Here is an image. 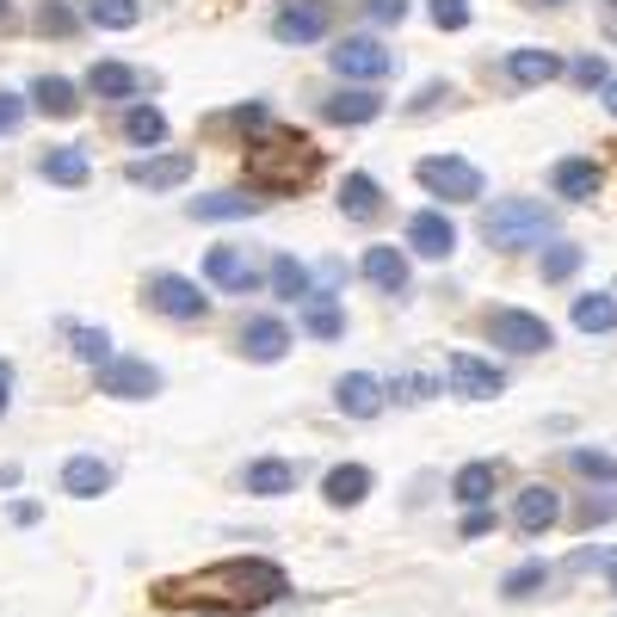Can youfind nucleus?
Wrapping results in <instances>:
<instances>
[{
	"mask_svg": "<svg viewBox=\"0 0 617 617\" xmlns=\"http://www.w3.org/2000/svg\"><path fill=\"white\" fill-rule=\"evenodd\" d=\"M303 334L308 339H339L346 334V308L334 296H303Z\"/></svg>",
	"mask_w": 617,
	"mask_h": 617,
	"instance_id": "obj_28",
	"label": "nucleus"
},
{
	"mask_svg": "<svg viewBox=\"0 0 617 617\" xmlns=\"http://www.w3.org/2000/svg\"><path fill=\"white\" fill-rule=\"evenodd\" d=\"M574 469L586 481H617V457H605V451H574Z\"/></svg>",
	"mask_w": 617,
	"mask_h": 617,
	"instance_id": "obj_40",
	"label": "nucleus"
},
{
	"mask_svg": "<svg viewBox=\"0 0 617 617\" xmlns=\"http://www.w3.org/2000/svg\"><path fill=\"white\" fill-rule=\"evenodd\" d=\"M538 7H569V0H538Z\"/></svg>",
	"mask_w": 617,
	"mask_h": 617,
	"instance_id": "obj_53",
	"label": "nucleus"
},
{
	"mask_svg": "<svg viewBox=\"0 0 617 617\" xmlns=\"http://www.w3.org/2000/svg\"><path fill=\"white\" fill-rule=\"evenodd\" d=\"M574 327H581V334H611L617 327V296L611 291H586L581 303H574Z\"/></svg>",
	"mask_w": 617,
	"mask_h": 617,
	"instance_id": "obj_30",
	"label": "nucleus"
},
{
	"mask_svg": "<svg viewBox=\"0 0 617 617\" xmlns=\"http://www.w3.org/2000/svg\"><path fill=\"white\" fill-rule=\"evenodd\" d=\"M241 353L253 358V365H278V358L291 353V327L278 322V315H253V322L241 327Z\"/></svg>",
	"mask_w": 617,
	"mask_h": 617,
	"instance_id": "obj_15",
	"label": "nucleus"
},
{
	"mask_svg": "<svg viewBox=\"0 0 617 617\" xmlns=\"http://www.w3.org/2000/svg\"><path fill=\"white\" fill-rule=\"evenodd\" d=\"M408 247H414L420 260H451V253H457L451 216L445 210H414V216H408Z\"/></svg>",
	"mask_w": 617,
	"mask_h": 617,
	"instance_id": "obj_11",
	"label": "nucleus"
},
{
	"mask_svg": "<svg viewBox=\"0 0 617 617\" xmlns=\"http://www.w3.org/2000/svg\"><path fill=\"white\" fill-rule=\"evenodd\" d=\"M358 272H365L383 296H401V291H408V253H401V247H383V241L365 247V253H358Z\"/></svg>",
	"mask_w": 617,
	"mask_h": 617,
	"instance_id": "obj_14",
	"label": "nucleus"
},
{
	"mask_svg": "<svg viewBox=\"0 0 617 617\" xmlns=\"http://www.w3.org/2000/svg\"><path fill=\"white\" fill-rule=\"evenodd\" d=\"M439 99H445V87H426V93H420V99H414V106H408V111H414V118H426V111L439 106Z\"/></svg>",
	"mask_w": 617,
	"mask_h": 617,
	"instance_id": "obj_48",
	"label": "nucleus"
},
{
	"mask_svg": "<svg viewBox=\"0 0 617 617\" xmlns=\"http://www.w3.org/2000/svg\"><path fill=\"white\" fill-rule=\"evenodd\" d=\"M611 593H617V569H611Z\"/></svg>",
	"mask_w": 617,
	"mask_h": 617,
	"instance_id": "obj_54",
	"label": "nucleus"
},
{
	"mask_svg": "<svg viewBox=\"0 0 617 617\" xmlns=\"http://www.w3.org/2000/svg\"><path fill=\"white\" fill-rule=\"evenodd\" d=\"M322 494H327V507H358L370 494V469L365 463H339V469H327Z\"/></svg>",
	"mask_w": 617,
	"mask_h": 617,
	"instance_id": "obj_24",
	"label": "nucleus"
},
{
	"mask_svg": "<svg viewBox=\"0 0 617 617\" xmlns=\"http://www.w3.org/2000/svg\"><path fill=\"white\" fill-rule=\"evenodd\" d=\"M7 401H13V365L0 358V414H7Z\"/></svg>",
	"mask_w": 617,
	"mask_h": 617,
	"instance_id": "obj_50",
	"label": "nucleus"
},
{
	"mask_svg": "<svg viewBox=\"0 0 617 617\" xmlns=\"http://www.w3.org/2000/svg\"><path fill=\"white\" fill-rule=\"evenodd\" d=\"M192 154H154V161H130V180L137 185H154V192H167V185H185L192 180Z\"/></svg>",
	"mask_w": 617,
	"mask_h": 617,
	"instance_id": "obj_20",
	"label": "nucleus"
},
{
	"mask_svg": "<svg viewBox=\"0 0 617 617\" xmlns=\"http://www.w3.org/2000/svg\"><path fill=\"white\" fill-rule=\"evenodd\" d=\"M569 68V62L555 56V50H512L507 56V80H519V87H543V80H555Z\"/></svg>",
	"mask_w": 617,
	"mask_h": 617,
	"instance_id": "obj_21",
	"label": "nucleus"
},
{
	"mask_svg": "<svg viewBox=\"0 0 617 617\" xmlns=\"http://www.w3.org/2000/svg\"><path fill=\"white\" fill-rule=\"evenodd\" d=\"M93 383H99V396L149 401V396H161V370L149 358H106V365H93Z\"/></svg>",
	"mask_w": 617,
	"mask_h": 617,
	"instance_id": "obj_6",
	"label": "nucleus"
},
{
	"mask_svg": "<svg viewBox=\"0 0 617 617\" xmlns=\"http://www.w3.org/2000/svg\"><path fill=\"white\" fill-rule=\"evenodd\" d=\"M118 130H123V142H137V149H161V142H167V111L161 106H130Z\"/></svg>",
	"mask_w": 617,
	"mask_h": 617,
	"instance_id": "obj_25",
	"label": "nucleus"
},
{
	"mask_svg": "<svg viewBox=\"0 0 617 617\" xmlns=\"http://www.w3.org/2000/svg\"><path fill=\"white\" fill-rule=\"evenodd\" d=\"M315 173H322L315 142H308L303 130H284V123H272V130L253 142V154H247V180L260 185V192H303Z\"/></svg>",
	"mask_w": 617,
	"mask_h": 617,
	"instance_id": "obj_2",
	"label": "nucleus"
},
{
	"mask_svg": "<svg viewBox=\"0 0 617 617\" xmlns=\"http://www.w3.org/2000/svg\"><path fill=\"white\" fill-rule=\"evenodd\" d=\"M87 87L99 93V99H130V93H137V68H123V62H93Z\"/></svg>",
	"mask_w": 617,
	"mask_h": 617,
	"instance_id": "obj_32",
	"label": "nucleus"
},
{
	"mask_svg": "<svg viewBox=\"0 0 617 617\" xmlns=\"http://www.w3.org/2000/svg\"><path fill=\"white\" fill-rule=\"evenodd\" d=\"M68 346H75V358H87V365H106V358H118L111 353V334H99V327H68Z\"/></svg>",
	"mask_w": 617,
	"mask_h": 617,
	"instance_id": "obj_35",
	"label": "nucleus"
},
{
	"mask_svg": "<svg viewBox=\"0 0 617 617\" xmlns=\"http://www.w3.org/2000/svg\"><path fill=\"white\" fill-rule=\"evenodd\" d=\"M555 519H562V500H555V488H543V481H531V488L519 494V507H512V524H519L524 538L550 531Z\"/></svg>",
	"mask_w": 617,
	"mask_h": 617,
	"instance_id": "obj_17",
	"label": "nucleus"
},
{
	"mask_svg": "<svg viewBox=\"0 0 617 617\" xmlns=\"http://www.w3.org/2000/svg\"><path fill=\"white\" fill-rule=\"evenodd\" d=\"M574 569H617V550H593V543H586V550L574 555Z\"/></svg>",
	"mask_w": 617,
	"mask_h": 617,
	"instance_id": "obj_46",
	"label": "nucleus"
},
{
	"mask_svg": "<svg viewBox=\"0 0 617 617\" xmlns=\"http://www.w3.org/2000/svg\"><path fill=\"white\" fill-rule=\"evenodd\" d=\"M322 111H327V123H370L377 111H383V99H377L370 87H346V93H334Z\"/></svg>",
	"mask_w": 617,
	"mask_h": 617,
	"instance_id": "obj_27",
	"label": "nucleus"
},
{
	"mask_svg": "<svg viewBox=\"0 0 617 617\" xmlns=\"http://www.w3.org/2000/svg\"><path fill=\"white\" fill-rule=\"evenodd\" d=\"M291 581L278 562L266 555H229L216 569H192V574H173V581L154 586V605L167 611H185V605H223V611H260V605L284 599Z\"/></svg>",
	"mask_w": 617,
	"mask_h": 617,
	"instance_id": "obj_1",
	"label": "nucleus"
},
{
	"mask_svg": "<svg viewBox=\"0 0 617 617\" xmlns=\"http://www.w3.org/2000/svg\"><path fill=\"white\" fill-rule=\"evenodd\" d=\"M365 13L377 19V25H401V19H408V0H365Z\"/></svg>",
	"mask_w": 617,
	"mask_h": 617,
	"instance_id": "obj_43",
	"label": "nucleus"
},
{
	"mask_svg": "<svg viewBox=\"0 0 617 617\" xmlns=\"http://www.w3.org/2000/svg\"><path fill=\"white\" fill-rule=\"evenodd\" d=\"M396 396H401V401H414V408H420V401H432V396H439V377H432V370H408V377L396 383Z\"/></svg>",
	"mask_w": 617,
	"mask_h": 617,
	"instance_id": "obj_39",
	"label": "nucleus"
},
{
	"mask_svg": "<svg viewBox=\"0 0 617 617\" xmlns=\"http://www.w3.org/2000/svg\"><path fill=\"white\" fill-rule=\"evenodd\" d=\"M334 408L339 414H353V420H377L383 414V383L370 377V370H346L334 383Z\"/></svg>",
	"mask_w": 617,
	"mask_h": 617,
	"instance_id": "obj_13",
	"label": "nucleus"
},
{
	"mask_svg": "<svg viewBox=\"0 0 617 617\" xmlns=\"http://www.w3.org/2000/svg\"><path fill=\"white\" fill-rule=\"evenodd\" d=\"M611 512H617L611 500H586V507H581V519H586V524H599V519H611Z\"/></svg>",
	"mask_w": 617,
	"mask_h": 617,
	"instance_id": "obj_49",
	"label": "nucleus"
},
{
	"mask_svg": "<svg viewBox=\"0 0 617 617\" xmlns=\"http://www.w3.org/2000/svg\"><path fill=\"white\" fill-rule=\"evenodd\" d=\"M106 488H111V457H68V463H62V494L99 500Z\"/></svg>",
	"mask_w": 617,
	"mask_h": 617,
	"instance_id": "obj_18",
	"label": "nucleus"
},
{
	"mask_svg": "<svg viewBox=\"0 0 617 617\" xmlns=\"http://www.w3.org/2000/svg\"><path fill=\"white\" fill-rule=\"evenodd\" d=\"M37 13H44V19H37V31H44V37H56V31L68 37V31L80 25V19H75V7H62V0H44Z\"/></svg>",
	"mask_w": 617,
	"mask_h": 617,
	"instance_id": "obj_38",
	"label": "nucleus"
},
{
	"mask_svg": "<svg viewBox=\"0 0 617 617\" xmlns=\"http://www.w3.org/2000/svg\"><path fill=\"white\" fill-rule=\"evenodd\" d=\"M87 19L106 31H130L137 25V0H87Z\"/></svg>",
	"mask_w": 617,
	"mask_h": 617,
	"instance_id": "obj_36",
	"label": "nucleus"
},
{
	"mask_svg": "<svg viewBox=\"0 0 617 617\" xmlns=\"http://www.w3.org/2000/svg\"><path fill=\"white\" fill-rule=\"evenodd\" d=\"M500 488V469L494 463H463L451 494H457V507H488V494Z\"/></svg>",
	"mask_w": 617,
	"mask_h": 617,
	"instance_id": "obj_26",
	"label": "nucleus"
},
{
	"mask_svg": "<svg viewBox=\"0 0 617 617\" xmlns=\"http://www.w3.org/2000/svg\"><path fill=\"white\" fill-rule=\"evenodd\" d=\"M241 481L253 494H291L296 488V469L284 457H260V463H247V469H241Z\"/></svg>",
	"mask_w": 617,
	"mask_h": 617,
	"instance_id": "obj_29",
	"label": "nucleus"
},
{
	"mask_svg": "<svg viewBox=\"0 0 617 617\" xmlns=\"http://www.w3.org/2000/svg\"><path fill=\"white\" fill-rule=\"evenodd\" d=\"M581 260H586V253L574 241H550V247H543V266H538V272L550 278V284H569V278L581 272Z\"/></svg>",
	"mask_w": 617,
	"mask_h": 617,
	"instance_id": "obj_33",
	"label": "nucleus"
},
{
	"mask_svg": "<svg viewBox=\"0 0 617 617\" xmlns=\"http://www.w3.org/2000/svg\"><path fill=\"white\" fill-rule=\"evenodd\" d=\"M389 62H396V56H389L377 37H365V31H358V37H339V44H334V75H346V80H383Z\"/></svg>",
	"mask_w": 617,
	"mask_h": 617,
	"instance_id": "obj_8",
	"label": "nucleus"
},
{
	"mask_svg": "<svg viewBox=\"0 0 617 617\" xmlns=\"http://www.w3.org/2000/svg\"><path fill=\"white\" fill-rule=\"evenodd\" d=\"M414 180L426 185L432 198H451V204H469V198H481V173L463 161V154H426L414 167Z\"/></svg>",
	"mask_w": 617,
	"mask_h": 617,
	"instance_id": "obj_5",
	"label": "nucleus"
},
{
	"mask_svg": "<svg viewBox=\"0 0 617 617\" xmlns=\"http://www.w3.org/2000/svg\"><path fill=\"white\" fill-rule=\"evenodd\" d=\"M272 291L284 296V303H303V296H308V272H303V260L278 253V266H272Z\"/></svg>",
	"mask_w": 617,
	"mask_h": 617,
	"instance_id": "obj_34",
	"label": "nucleus"
},
{
	"mask_svg": "<svg viewBox=\"0 0 617 617\" xmlns=\"http://www.w3.org/2000/svg\"><path fill=\"white\" fill-rule=\"evenodd\" d=\"M432 25H439V31H463V25H469V0H432Z\"/></svg>",
	"mask_w": 617,
	"mask_h": 617,
	"instance_id": "obj_41",
	"label": "nucleus"
},
{
	"mask_svg": "<svg viewBox=\"0 0 617 617\" xmlns=\"http://www.w3.org/2000/svg\"><path fill=\"white\" fill-rule=\"evenodd\" d=\"M463 531H469V538H481V531H494V512H488V507H476V512H469V519H463Z\"/></svg>",
	"mask_w": 617,
	"mask_h": 617,
	"instance_id": "obj_47",
	"label": "nucleus"
},
{
	"mask_svg": "<svg viewBox=\"0 0 617 617\" xmlns=\"http://www.w3.org/2000/svg\"><path fill=\"white\" fill-rule=\"evenodd\" d=\"M7 19H13V0H0V25H7Z\"/></svg>",
	"mask_w": 617,
	"mask_h": 617,
	"instance_id": "obj_52",
	"label": "nucleus"
},
{
	"mask_svg": "<svg viewBox=\"0 0 617 617\" xmlns=\"http://www.w3.org/2000/svg\"><path fill=\"white\" fill-rule=\"evenodd\" d=\"M204 278H210L216 291H229V296L260 291V266L247 260L241 247H210V253H204Z\"/></svg>",
	"mask_w": 617,
	"mask_h": 617,
	"instance_id": "obj_9",
	"label": "nucleus"
},
{
	"mask_svg": "<svg viewBox=\"0 0 617 617\" xmlns=\"http://www.w3.org/2000/svg\"><path fill=\"white\" fill-rule=\"evenodd\" d=\"M339 210L353 216V223H370V216L383 210V185L370 180V173H346L339 180Z\"/></svg>",
	"mask_w": 617,
	"mask_h": 617,
	"instance_id": "obj_22",
	"label": "nucleus"
},
{
	"mask_svg": "<svg viewBox=\"0 0 617 617\" xmlns=\"http://www.w3.org/2000/svg\"><path fill=\"white\" fill-rule=\"evenodd\" d=\"M569 75L581 80V87H593V93H599L605 80H611V75H605V62H599V56H574V62H569Z\"/></svg>",
	"mask_w": 617,
	"mask_h": 617,
	"instance_id": "obj_42",
	"label": "nucleus"
},
{
	"mask_svg": "<svg viewBox=\"0 0 617 617\" xmlns=\"http://www.w3.org/2000/svg\"><path fill=\"white\" fill-rule=\"evenodd\" d=\"M235 130H260L266 137V130H272V111L266 106H235Z\"/></svg>",
	"mask_w": 617,
	"mask_h": 617,
	"instance_id": "obj_44",
	"label": "nucleus"
},
{
	"mask_svg": "<svg viewBox=\"0 0 617 617\" xmlns=\"http://www.w3.org/2000/svg\"><path fill=\"white\" fill-rule=\"evenodd\" d=\"M31 106L44 111V118H75V106H80V87L68 75H37L31 80V93H25Z\"/></svg>",
	"mask_w": 617,
	"mask_h": 617,
	"instance_id": "obj_19",
	"label": "nucleus"
},
{
	"mask_svg": "<svg viewBox=\"0 0 617 617\" xmlns=\"http://www.w3.org/2000/svg\"><path fill=\"white\" fill-rule=\"evenodd\" d=\"M253 210H260L253 192H204V198H192L198 223H235V216H253Z\"/></svg>",
	"mask_w": 617,
	"mask_h": 617,
	"instance_id": "obj_23",
	"label": "nucleus"
},
{
	"mask_svg": "<svg viewBox=\"0 0 617 617\" xmlns=\"http://www.w3.org/2000/svg\"><path fill=\"white\" fill-rule=\"evenodd\" d=\"M550 229H555V210H543V204H524V198H512V204H500V210L481 216V235H488V247H531V241H543Z\"/></svg>",
	"mask_w": 617,
	"mask_h": 617,
	"instance_id": "obj_3",
	"label": "nucleus"
},
{
	"mask_svg": "<svg viewBox=\"0 0 617 617\" xmlns=\"http://www.w3.org/2000/svg\"><path fill=\"white\" fill-rule=\"evenodd\" d=\"M25 106H31V99H19V93H0V137H7V130H19Z\"/></svg>",
	"mask_w": 617,
	"mask_h": 617,
	"instance_id": "obj_45",
	"label": "nucleus"
},
{
	"mask_svg": "<svg viewBox=\"0 0 617 617\" xmlns=\"http://www.w3.org/2000/svg\"><path fill=\"white\" fill-rule=\"evenodd\" d=\"M550 185L555 192H562V198H593V192H599L605 185V161H586V154H569V161H555L550 167Z\"/></svg>",
	"mask_w": 617,
	"mask_h": 617,
	"instance_id": "obj_16",
	"label": "nucleus"
},
{
	"mask_svg": "<svg viewBox=\"0 0 617 617\" xmlns=\"http://www.w3.org/2000/svg\"><path fill=\"white\" fill-rule=\"evenodd\" d=\"M599 99H605V111H617V80H605V87H599Z\"/></svg>",
	"mask_w": 617,
	"mask_h": 617,
	"instance_id": "obj_51",
	"label": "nucleus"
},
{
	"mask_svg": "<svg viewBox=\"0 0 617 617\" xmlns=\"http://www.w3.org/2000/svg\"><path fill=\"white\" fill-rule=\"evenodd\" d=\"M272 37L278 44H315V37H327V7L322 0H291L272 19Z\"/></svg>",
	"mask_w": 617,
	"mask_h": 617,
	"instance_id": "obj_12",
	"label": "nucleus"
},
{
	"mask_svg": "<svg viewBox=\"0 0 617 617\" xmlns=\"http://www.w3.org/2000/svg\"><path fill=\"white\" fill-rule=\"evenodd\" d=\"M543 581H550V562H524V569L507 574V586H500V593H507V599H524V593H538Z\"/></svg>",
	"mask_w": 617,
	"mask_h": 617,
	"instance_id": "obj_37",
	"label": "nucleus"
},
{
	"mask_svg": "<svg viewBox=\"0 0 617 617\" xmlns=\"http://www.w3.org/2000/svg\"><path fill=\"white\" fill-rule=\"evenodd\" d=\"M445 389H457V401H494V396H507V370L494 365V358L457 353L445 365Z\"/></svg>",
	"mask_w": 617,
	"mask_h": 617,
	"instance_id": "obj_7",
	"label": "nucleus"
},
{
	"mask_svg": "<svg viewBox=\"0 0 617 617\" xmlns=\"http://www.w3.org/2000/svg\"><path fill=\"white\" fill-rule=\"evenodd\" d=\"M149 303L161 308V315H173V322H198L204 308H210V296L192 284V278H180V272H161L149 284Z\"/></svg>",
	"mask_w": 617,
	"mask_h": 617,
	"instance_id": "obj_10",
	"label": "nucleus"
},
{
	"mask_svg": "<svg viewBox=\"0 0 617 617\" xmlns=\"http://www.w3.org/2000/svg\"><path fill=\"white\" fill-rule=\"evenodd\" d=\"M37 173H44L50 185H68V192H75V185H87V154L80 149H50L44 161H37Z\"/></svg>",
	"mask_w": 617,
	"mask_h": 617,
	"instance_id": "obj_31",
	"label": "nucleus"
},
{
	"mask_svg": "<svg viewBox=\"0 0 617 617\" xmlns=\"http://www.w3.org/2000/svg\"><path fill=\"white\" fill-rule=\"evenodd\" d=\"M488 339L500 346L507 358H531V353H550V322H538L531 308H494L488 315Z\"/></svg>",
	"mask_w": 617,
	"mask_h": 617,
	"instance_id": "obj_4",
	"label": "nucleus"
}]
</instances>
